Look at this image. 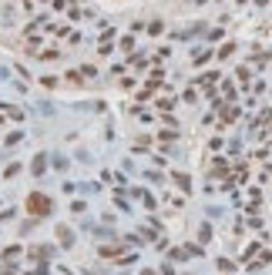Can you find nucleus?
<instances>
[{
  "mask_svg": "<svg viewBox=\"0 0 272 275\" xmlns=\"http://www.w3.org/2000/svg\"><path fill=\"white\" fill-rule=\"evenodd\" d=\"M212 57H215V50H212V47H199V50L192 54V64H195V67H202V64H208Z\"/></svg>",
  "mask_w": 272,
  "mask_h": 275,
  "instance_id": "1",
  "label": "nucleus"
},
{
  "mask_svg": "<svg viewBox=\"0 0 272 275\" xmlns=\"http://www.w3.org/2000/svg\"><path fill=\"white\" fill-rule=\"evenodd\" d=\"M235 50H239V44H235V41H225V44H222V47H218V50H215V57H218V61H229V57H232V54H235Z\"/></svg>",
  "mask_w": 272,
  "mask_h": 275,
  "instance_id": "2",
  "label": "nucleus"
},
{
  "mask_svg": "<svg viewBox=\"0 0 272 275\" xmlns=\"http://www.w3.org/2000/svg\"><path fill=\"white\" fill-rule=\"evenodd\" d=\"M144 31L152 34V37H161V34H165V20H158V17H155V20H148V27H144Z\"/></svg>",
  "mask_w": 272,
  "mask_h": 275,
  "instance_id": "3",
  "label": "nucleus"
},
{
  "mask_svg": "<svg viewBox=\"0 0 272 275\" xmlns=\"http://www.w3.org/2000/svg\"><path fill=\"white\" fill-rule=\"evenodd\" d=\"M34 54H37V50H34ZM57 57H61V50L47 47V50H40V54H37V61H57Z\"/></svg>",
  "mask_w": 272,
  "mask_h": 275,
  "instance_id": "4",
  "label": "nucleus"
},
{
  "mask_svg": "<svg viewBox=\"0 0 272 275\" xmlns=\"http://www.w3.org/2000/svg\"><path fill=\"white\" fill-rule=\"evenodd\" d=\"M121 50H125V54H131V50H135V34H125V37H121V44H118Z\"/></svg>",
  "mask_w": 272,
  "mask_h": 275,
  "instance_id": "5",
  "label": "nucleus"
},
{
  "mask_svg": "<svg viewBox=\"0 0 272 275\" xmlns=\"http://www.w3.org/2000/svg\"><path fill=\"white\" fill-rule=\"evenodd\" d=\"M235 77H239L242 84H249V77H252V71H249V64H239V67H235Z\"/></svg>",
  "mask_w": 272,
  "mask_h": 275,
  "instance_id": "6",
  "label": "nucleus"
},
{
  "mask_svg": "<svg viewBox=\"0 0 272 275\" xmlns=\"http://www.w3.org/2000/svg\"><path fill=\"white\" fill-rule=\"evenodd\" d=\"M155 104H158L161 111H171V107H175V97H158V101H155Z\"/></svg>",
  "mask_w": 272,
  "mask_h": 275,
  "instance_id": "7",
  "label": "nucleus"
},
{
  "mask_svg": "<svg viewBox=\"0 0 272 275\" xmlns=\"http://www.w3.org/2000/svg\"><path fill=\"white\" fill-rule=\"evenodd\" d=\"M222 94H225V97H232V101H235V84H232V81H222Z\"/></svg>",
  "mask_w": 272,
  "mask_h": 275,
  "instance_id": "8",
  "label": "nucleus"
},
{
  "mask_svg": "<svg viewBox=\"0 0 272 275\" xmlns=\"http://www.w3.org/2000/svg\"><path fill=\"white\" fill-rule=\"evenodd\" d=\"M114 37H118V31H114V27H104V31H101V41H114Z\"/></svg>",
  "mask_w": 272,
  "mask_h": 275,
  "instance_id": "9",
  "label": "nucleus"
},
{
  "mask_svg": "<svg viewBox=\"0 0 272 275\" xmlns=\"http://www.w3.org/2000/svg\"><path fill=\"white\" fill-rule=\"evenodd\" d=\"M171 57V47H158V61H168Z\"/></svg>",
  "mask_w": 272,
  "mask_h": 275,
  "instance_id": "10",
  "label": "nucleus"
},
{
  "mask_svg": "<svg viewBox=\"0 0 272 275\" xmlns=\"http://www.w3.org/2000/svg\"><path fill=\"white\" fill-rule=\"evenodd\" d=\"M252 4H256V7H269V0H252Z\"/></svg>",
  "mask_w": 272,
  "mask_h": 275,
  "instance_id": "11",
  "label": "nucleus"
},
{
  "mask_svg": "<svg viewBox=\"0 0 272 275\" xmlns=\"http://www.w3.org/2000/svg\"><path fill=\"white\" fill-rule=\"evenodd\" d=\"M235 4H239V7H242V4H249V0H235Z\"/></svg>",
  "mask_w": 272,
  "mask_h": 275,
  "instance_id": "12",
  "label": "nucleus"
},
{
  "mask_svg": "<svg viewBox=\"0 0 272 275\" xmlns=\"http://www.w3.org/2000/svg\"><path fill=\"white\" fill-rule=\"evenodd\" d=\"M195 4H199V7H202V4H208V0H195Z\"/></svg>",
  "mask_w": 272,
  "mask_h": 275,
  "instance_id": "13",
  "label": "nucleus"
},
{
  "mask_svg": "<svg viewBox=\"0 0 272 275\" xmlns=\"http://www.w3.org/2000/svg\"><path fill=\"white\" fill-rule=\"evenodd\" d=\"M37 4H51V0H37Z\"/></svg>",
  "mask_w": 272,
  "mask_h": 275,
  "instance_id": "14",
  "label": "nucleus"
}]
</instances>
